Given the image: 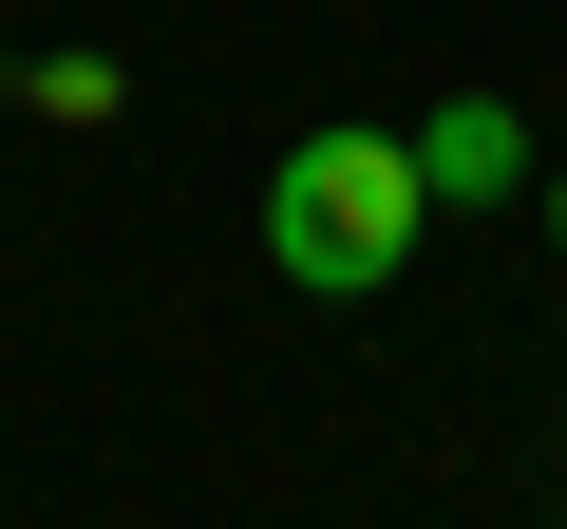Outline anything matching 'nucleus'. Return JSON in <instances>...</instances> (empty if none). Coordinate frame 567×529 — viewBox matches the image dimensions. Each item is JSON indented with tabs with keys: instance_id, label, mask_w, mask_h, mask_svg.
<instances>
[{
	"instance_id": "f257e3e1",
	"label": "nucleus",
	"mask_w": 567,
	"mask_h": 529,
	"mask_svg": "<svg viewBox=\"0 0 567 529\" xmlns=\"http://www.w3.org/2000/svg\"><path fill=\"white\" fill-rule=\"evenodd\" d=\"M416 208H435L416 133H303V152L265 170V264H284V284H322V303H360V284L416 264Z\"/></svg>"
},
{
	"instance_id": "f03ea898",
	"label": "nucleus",
	"mask_w": 567,
	"mask_h": 529,
	"mask_svg": "<svg viewBox=\"0 0 567 529\" xmlns=\"http://www.w3.org/2000/svg\"><path fill=\"white\" fill-rule=\"evenodd\" d=\"M416 170H435L454 208H492V189H529V133H511V95H435V114H416Z\"/></svg>"
},
{
	"instance_id": "7ed1b4c3",
	"label": "nucleus",
	"mask_w": 567,
	"mask_h": 529,
	"mask_svg": "<svg viewBox=\"0 0 567 529\" xmlns=\"http://www.w3.org/2000/svg\"><path fill=\"white\" fill-rule=\"evenodd\" d=\"M548 246H567V170H548Z\"/></svg>"
}]
</instances>
